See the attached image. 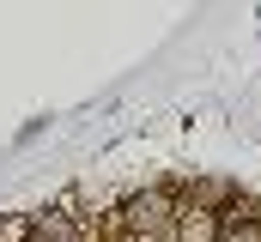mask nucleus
<instances>
[{"label": "nucleus", "mask_w": 261, "mask_h": 242, "mask_svg": "<svg viewBox=\"0 0 261 242\" xmlns=\"http://www.w3.org/2000/svg\"><path fill=\"white\" fill-rule=\"evenodd\" d=\"M170 242H219V218H213L206 206H195V212H176V230H170Z\"/></svg>", "instance_id": "nucleus-1"}, {"label": "nucleus", "mask_w": 261, "mask_h": 242, "mask_svg": "<svg viewBox=\"0 0 261 242\" xmlns=\"http://www.w3.org/2000/svg\"><path fill=\"white\" fill-rule=\"evenodd\" d=\"M219 242H261V224H243V230H219Z\"/></svg>", "instance_id": "nucleus-2"}]
</instances>
